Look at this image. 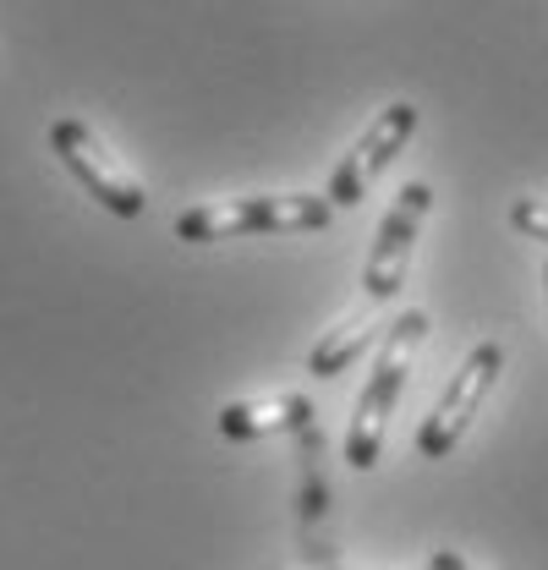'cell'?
I'll return each mask as SVG.
<instances>
[{
  "label": "cell",
  "instance_id": "cell-11",
  "mask_svg": "<svg viewBox=\"0 0 548 570\" xmlns=\"http://www.w3.org/2000/svg\"><path fill=\"white\" fill-rule=\"evenodd\" d=\"M544 281H548V269H544ZM544 291H548V285H544Z\"/></svg>",
  "mask_w": 548,
  "mask_h": 570
},
{
  "label": "cell",
  "instance_id": "cell-5",
  "mask_svg": "<svg viewBox=\"0 0 548 570\" xmlns=\"http://www.w3.org/2000/svg\"><path fill=\"white\" fill-rule=\"evenodd\" d=\"M433 209V187L428 181H407L395 193L390 214L379 219V236H373V253H368V269H362V291L368 302H395L401 285H407V269H411V247H417V230L422 219Z\"/></svg>",
  "mask_w": 548,
  "mask_h": 570
},
{
  "label": "cell",
  "instance_id": "cell-3",
  "mask_svg": "<svg viewBox=\"0 0 548 570\" xmlns=\"http://www.w3.org/2000/svg\"><path fill=\"white\" fill-rule=\"evenodd\" d=\"M499 373H505V346H499V341H478V346L467 352V362L450 373L439 406L417 428V455H422V461H444V455L461 444V433H467L472 417L482 412V401H488V390L499 384Z\"/></svg>",
  "mask_w": 548,
  "mask_h": 570
},
{
  "label": "cell",
  "instance_id": "cell-1",
  "mask_svg": "<svg viewBox=\"0 0 548 570\" xmlns=\"http://www.w3.org/2000/svg\"><path fill=\"white\" fill-rule=\"evenodd\" d=\"M428 335V313L422 307H407L384 341H379V356H373V373L356 395V412H351V428H345V461L356 472H373L379 455H384V433H390V417L401 406V390H407V373L417 362V346Z\"/></svg>",
  "mask_w": 548,
  "mask_h": 570
},
{
  "label": "cell",
  "instance_id": "cell-12",
  "mask_svg": "<svg viewBox=\"0 0 548 570\" xmlns=\"http://www.w3.org/2000/svg\"><path fill=\"white\" fill-rule=\"evenodd\" d=\"M330 570H345V566H330Z\"/></svg>",
  "mask_w": 548,
  "mask_h": 570
},
{
  "label": "cell",
  "instance_id": "cell-13",
  "mask_svg": "<svg viewBox=\"0 0 548 570\" xmlns=\"http://www.w3.org/2000/svg\"><path fill=\"white\" fill-rule=\"evenodd\" d=\"M422 570H428V566H422Z\"/></svg>",
  "mask_w": 548,
  "mask_h": 570
},
{
  "label": "cell",
  "instance_id": "cell-6",
  "mask_svg": "<svg viewBox=\"0 0 548 570\" xmlns=\"http://www.w3.org/2000/svg\"><path fill=\"white\" fill-rule=\"evenodd\" d=\"M411 132H417V105L395 99L390 110H379V116H373V127H368V132L341 154V165H335V176H330V193H324V198H330L335 209L362 204V198H368V187L379 181V170H384V165H390V159L411 142Z\"/></svg>",
  "mask_w": 548,
  "mask_h": 570
},
{
  "label": "cell",
  "instance_id": "cell-4",
  "mask_svg": "<svg viewBox=\"0 0 548 570\" xmlns=\"http://www.w3.org/2000/svg\"><path fill=\"white\" fill-rule=\"evenodd\" d=\"M50 148H56V159L67 165L71 176L88 187V198H94V204H105V209L121 214V219H137V214L148 209L143 181H137L133 170H127L105 142H99V132H94L88 121L61 116V121L50 127Z\"/></svg>",
  "mask_w": 548,
  "mask_h": 570
},
{
  "label": "cell",
  "instance_id": "cell-8",
  "mask_svg": "<svg viewBox=\"0 0 548 570\" xmlns=\"http://www.w3.org/2000/svg\"><path fill=\"white\" fill-rule=\"evenodd\" d=\"M384 324H379V302H368L362 313H351V318H341L319 346H313V356H307V373L313 379H335V373H345L356 356L373 346V335H379Z\"/></svg>",
  "mask_w": 548,
  "mask_h": 570
},
{
  "label": "cell",
  "instance_id": "cell-2",
  "mask_svg": "<svg viewBox=\"0 0 548 570\" xmlns=\"http://www.w3.org/2000/svg\"><path fill=\"white\" fill-rule=\"evenodd\" d=\"M335 204L313 193H264V198H225L198 204L176 219V242H231V236H280V230H324Z\"/></svg>",
  "mask_w": 548,
  "mask_h": 570
},
{
  "label": "cell",
  "instance_id": "cell-10",
  "mask_svg": "<svg viewBox=\"0 0 548 570\" xmlns=\"http://www.w3.org/2000/svg\"><path fill=\"white\" fill-rule=\"evenodd\" d=\"M428 570H472L456 549H433V560H428Z\"/></svg>",
  "mask_w": 548,
  "mask_h": 570
},
{
  "label": "cell",
  "instance_id": "cell-9",
  "mask_svg": "<svg viewBox=\"0 0 548 570\" xmlns=\"http://www.w3.org/2000/svg\"><path fill=\"white\" fill-rule=\"evenodd\" d=\"M510 225H516L521 236H532V242H548V204L544 198H521V204H510Z\"/></svg>",
  "mask_w": 548,
  "mask_h": 570
},
{
  "label": "cell",
  "instance_id": "cell-7",
  "mask_svg": "<svg viewBox=\"0 0 548 570\" xmlns=\"http://www.w3.org/2000/svg\"><path fill=\"white\" fill-rule=\"evenodd\" d=\"M313 401L307 395H270V401H231L219 412V433L225 439H270L285 428H307Z\"/></svg>",
  "mask_w": 548,
  "mask_h": 570
}]
</instances>
